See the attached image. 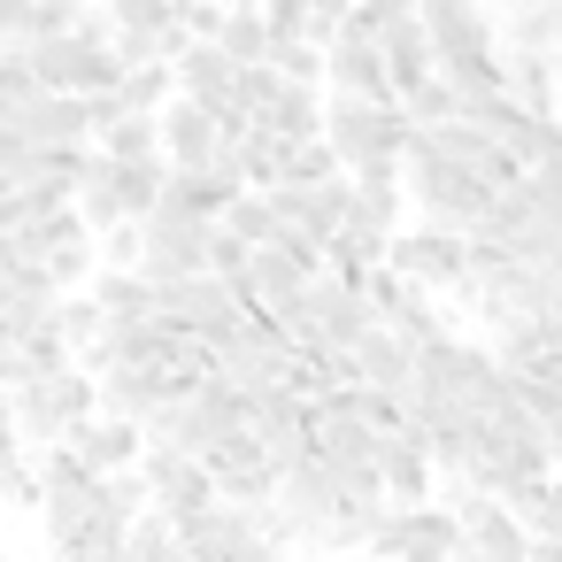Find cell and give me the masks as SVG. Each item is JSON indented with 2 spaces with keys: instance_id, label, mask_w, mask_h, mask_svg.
<instances>
[{
  "instance_id": "6da1fadb",
  "label": "cell",
  "mask_w": 562,
  "mask_h": 562,
  "mask_svg": "<svg viewBox=\"0 0 562 562\" xmlns=\"http://www.w3.org/2000/svg\"><path fill=\"white\" fill-rule=\"evenodd\" d=\"M324 139L339 147L347 178H355V170H378V162H401V170H408L416 124H408L401 101H355V93H331V101H324Z\"/></svg>"
},
{
  "instance_id": "7a4b0ae2",
  "label": "cell",
  "mask_w": 562,
  "mask_h": 562,
  "mask_svg": "<svg viewBox=\"0 0 562 562\" xmlns=\"http://www.w3.org/2000/svg\"><path fill=\"white\" fill-rule=\"evenodd\" d=\"M9 401H16V431H24V447L40 454V447H70L78 424L101 416V378H93L86 362H70V370H55V378H32V385L9 393Z\"/></svg>"
},
{
  "instance_id": "3957f363",
  "label": "cell",
  "mask_w": 562,
  "mask_h": 562,
  "mask_svg": "<svg viewBox=\"0 0 562 562\" xmlns=\"http://www.w3.org/2000/svg\"><path fill=\"white\" fill-rule=\"evenodd\" d=\"M170 193V162H109L93 155L86 186H78V216L93 224V239H109L116 224H147Z\"/></svg>"
},
{
  "instance_id": "277c9868",
  "label": "cell",
  "mask_w": 562,
  "mask_h": 562,
  "mask_svg": "<svg viewBox=\"0 0 562 562\" xmlns=\"http://www.w3.org/2000/svg\"><path fill=\"white\" fill-rule=\"evenodd\" d=\"M408 201H416V216L424 224H447V232H477L485 216H493V186L470 170V162H447V155H431L424 139L408 147Z\"/></svg>"
},
{
  "instance_id": "5b68a950",
  "label": "cell",
  "mask_w": 562,
  "mask_h": 562,
  "mask_svg": "<svg viewBox=\"0 0 562 562\" xmlns=\"http://www.w3.org/2000/svg\"><path fill=\"white\" fill-rule=\"evenodd\" d=\"M209 247H216V224L193 216V209H178V201H162L147 216V278H155V293L178 285V278H201L209 270Z\"/></svg>"
},
{
  "instance_id": "8992f818",
  "label": "cell",
  "mask_w": 562,
  "mask_h": 562,
  "mask_svg": "<svg viewBox=\"0 0 562 562\" xmlns=\"http://www.w3.org/2000/svg\"><path fill=\"white\" fill-rule=\"evenodd\" d=\"M385 24L370 16V9H355L347 16V32L324 47L331 55V93H355V101H401L393 93V63H385V40H378Z\"/></svg>"
},
{
  "instance_id": "52a82bcc",
  "label": "cell",
  "mask_w": 562,
  "mask_h": 562,
  "mask_svg": "<svg viewBox=\"0 0 562 562\" xmlns=\"http://www.w3.org/2000/svg\"><path fill=\"white\" fill-rule=\"evenodd\" d=\"M393 270L416 278L424 293H470V232L447 224H408L393 239Z\"/></svg>"
},
{
  "instance_id": "ba28073f",
  "label": "cell",
  "mask_w": 562,
  "mask_h": 562,
  "mask_svg": "<svg viewBox=\"0 0 562 562\" xmlns=\"http://www.w3.org/2000/svg\"><path fill=\"white\" fill-rule=\"evenodd\" d=\"M147 485H155V508L170 516V524H193V516H209L216 501H224V485H216V470L209 462H193V454H178V447H147Z\"/></svg>"
},
{
  "instance_id": "9c48e42d",
  "label": "cell",
  "mask_w": 562,
  "mask_h": 562,
  "mask_svg": "<svg viewBox=\"0 0 562 562\" xmlns=\"http://www.w3.org/2000/svg\"><path fill=\"white\" fill-rule=\"evenodd\" d=\"M447 508L462 516V547H470V554H485V562H539V547H531V531L508 516V501L454 485V493H447Z\"/></svg>"
},
{
  "instance_id": "30bf717a",
  "label": "cell",
  "mask_w": 562,
  "mask_h": 562,
  "mask_svg": "<svg viewBox=\"0 0 562 562\" xmlns=\"http://www.w3.org/2000/svg\"><path fill=\"white\" fill-rule=\"evenodd\" d=\"M216 378H232L239 393H270V385H293V347L278 339L270 316H255V331H239L224 355H216Z\"/></svg>"
},
{
  "instance_id": "8fae6325",
  "label": "cell",
  "mask_w": 562,
  "mask_h": 562,
  "mask_svg": "<svg viewBox=\"0 0 562 562\" xmlns=\"http://www.w3.org/2000/svg\"><path fill=\"white\" fill-rule=\"evenodd\" d=\"M16 132L32 147H101V101H86V93H40L16 116Z\"/></svg>"
},
{
  "instance_id": "7c38bea8",
  "label": "cell",
  "mask_w": 562,
  "mask_h": 562,
  "mask_svg": "<svg viewBox=\"0 0 562 562\" xmlns=\"http://www.w3.org/2000/svg\"><path fill=\"white\" fill-rule=\"evenodd\" d=\"M308 316H316V339L339 347V355H355V347L378 331L370 293H362V285H339V278H316V285H308Z\"/></svg>"
},
{
  "instance_id": "4fadbf2b",
  "label": "cell",
  "mask_w": 562,
  "mask_h": 562,
  "mask_svg": "<svg viewBox=\"0 0 562 562\" xmlns=\"http://www.w3.org/2000/svg\"><path fill=\"white\" fill-rule=\"evenodd\" d=\"M347 362H355V385H370V393H385V401H408V393H416V378H424L416 347H408L401 331H385V324H378Z\"/></svg>"
},
{
  "instance_id": "5bb4252c",
  "label": "cell",
  "mask_w": 562,
  "mask_h": 562,
  "mask_svg": "<svg viewBox=\"0 0 562 562\" xmlns=\"http://www.w3.org/2000/svg\"><path fill=\"white\" fill-rule=\"evenodd\" d=\"M162 139H170V170H224V155H232V132L201 101H178L162 116Z\"/></svg>"
},
{
  "instance_id": "9a60e30c",
  "label": "cell",
  "mask_w": 562,
  "mask_h": 562,
  "mask_svg": "<svg viewBox=\"0 0 562 562\" xmlns=\"http://www.w3.org/2000/svg\"><path fill=\"white\" fill-rule=\"evenodd\" d=\"M78 462L93 470V477H124V470H139L147 462V424H124V416H93V424H78Z\"/></svg>"
},
{
  "instance_id": "2e32d148",
  "label": "cell",
  "mask_w": 562,
  "mask_h": 562,
  "mask_svg": "<svg viewBox=\"0 0 562 562\" xmlns=\"http://www.w3.org/2000/svg\"><path fill=\"white\" fill-rule=\"evenodd\" d=\"M378 40H385V63H393V93H401V101H416V93H424V86L439 78V47H431V24H424V16H393V24H385Z\"/></svg>"
},
{
  "instance_id": "e0dca14e",
  "label": "cell",
  "mask_w": 562,
  "mask_h": 562,
  "mask_svg": "<svg viewBox=\"0 0 562 562\" xmlns=\"http://www.w3.org/2000/svg\"><path fill=\"white\" fill-rule=\"evenodd\" d=\"M431 454H424V439H408V431H385V447H378V485H385V501L393 508H424L431 501Z\"/></svg>"
},
{
  "instance_id": "ac0fdd59",
  "label": "cell",
  "mask_w": 562,
  "mask_h": 562,
  "mask_svg": "<svg viewBox=\"0 0 562 562\" xmlns=\"http://www.w3.org/2000/svg\"><path fill=\"white\" fill-rule=\"evenodd\" d=\"M101 155H109V162H170L162 116H124L116 93H109V101H101Z\"/></svg>"
},
{
  "instance_id": "d6986e66",
  "label": "cell",
  "mask_w": 562,
  "mask_h": 562,
  "mask_svg": "<svg viewBox=\"0 0 562 562\" xmlns=\"http://www.w3.org/2000/svg\"><path fill=\"white\" fill-rule=\"evenodd\" d=\"M308 285H316V270H308L293 247H262V255H255V308H262V316L308 301Z\"/></svg>"
},
{
  "instance_id": "ffe728a7",
  "label": "cell",
  "mask_w": 562,
  "mask_h": 562,
  "mask_svg": "<svg viewBox=\"0 0 562 562\" xmlns=\"http://www.w3.org/2000/svg\"><path fill=\"white\" fill-rule=\"evenodd\" d=\"M508 516L531 531V547H562V470L524 477V485L508 493Z\"/></svg>"
},
{
  "instance_id": "44dd1931",
  "label": "cell",
  "mask_w": 562,
  "mask_h": 562,
  "mask_svg": "<svg viewBox=\"0 0 562 562\" xmlns=\"http://www.w3.org/2000/svg\"><path fill=\"white\" fill-rule=\"evenodd\" d=\"M232 162H239V178H247L255 193H278L285 170H293V139H278L270 124H255L247 139H232Z\"/></svg>"
},
{
  "instance_id": "7402d4cb",
  "label": "cell",
  "mask_w": 562,
  "mask_h": 562,
  "mask_svg": "<svg viewBox=\"0 0 562 562\" xmlns=\"http://www.w3.org/2000/svg\"><path fill=\"white\" fill-rule=\"evenodd\" d=\"M186 101V86H178V63H139L124 86H116V109L124 116H170Z\"/></svg>"
},
{
  "instance_id": "603a6c76",
  "label": "cell",
  "mask_w": 562,
  "mask_h": 562,
  "mask_svg": "<svg viewBox=\"0 0 562 562\" xmlns=\"http://www.w3.org/2000/svg\"><path fill=\"white\" fill-rule=\"evenodd\" d=\"M216 47H224L239 70H262V63H278V32H270V16H262V9H239V0H232V16H224Z\"/></svg>"
},
{
  "instance_id": "cb8c5ba5",
  "label": "cell",
  "mask_w": 562,
  "mask_h": 562,
  "mask_svg": "<svg viewBox=\"0 0 562 562\" xmlns=\"http://www.w3.org/2000/svg\"><path fill=\"white\" fill-rule=\"evenodd\" d=\"M278 139H293V147H308V139H324V101H316V86H293L285 78V93L270 101V116H262Z\"/></svg>"
},
{
  "instance_id": "d4e9b609",
  "label": "cell",
  "mask_w": 562,
  "mask_h": 562,
  "mask_svg": "<svg viewBox=\"0 0 562 562\" xmlns=\"http://www.w3.org/2000/svg\"><path fill=\"white\" fill-rule=\"evenodd\" d=\"M224 232H239L247 247H285V216H278L270 193H239L232 216H224Z\"/></svg>"
},
{
  "instance_id": "484cf974",
  "label": "cell",
  "mask_w": 562,
  "mask_h": 562,
  "mask_svg": "<svg viewBox=\"0 0 562 562\" xmlns=\"http://www.w3.org/2000/svg\"><path fill=\"white\" fill-rule=\"evenodd\" d=\"M132 562H193V547H186V531H178L162 508H147V516L132 524Z\"/></svg>"
},
{
  "instance_id": "4316f807",
  "label": "cell",
  "mask_w": 562,
  "mask_h": 562,
  "mask_svg": "<svg viewBox=\"0 0 562 562\" xmlns=\"http://www.w3.org/2000/svg\"><path fill=\"white\" fill-rule=\"evenodd\" d=\"M401 109H408V124H416V132H439V124H454V116H462V93H454L447 78H431V86H424L416 101H401Z\"/></svg>"
},
{
  "instance_id": "83f0119b",
  "label": "cell",
  "mask_w": 562,
  "mask_h": 562,
  "mask_svg": "<svg viewBox=\"0 0 562 562\" xmlns=\"http://www.w3.org/2000/svg\"><path fill=\"white\" fill-rule=\"evenodd\" d=\"M331 178H347V162H339V147H331V139H308V147H293V170H285V186H331Z\"/></svg>"
},
{
  "instance_id": "f1b7e54d",
  "label": "cell",
  "mask_w": 562,
  "mask_h": 562,
  "mask_svg": "<svg viewBox=\"0 0 562 562\" xmlns=\"http://www.w3.org/2000/svg\"><path fill=\"white\" fill-rule=\"evenodd\" d=\"M101 262H109V270H147V224H116V232L101 239Z\"/></svg>"
},
{
  "instance_id": "f546056e",
  "label": "cell",
  "mask_w": 562,
  "mask_h": 562,
  "mask_svg": "<svg viewBox=\"0 0 562 562\" xmlns=\"http://www.w3.org/2000/svg\"><path fill=\"white\" fill-rule=\"evenodd\" d=\"M531 201H539V209H547V216H554V224H562V155H554V162H539V170H531Z\"/></svg>"
},
{
  "instance_id": "4dcf8cb0",
  "label": "cell",
  "mask_w": 562,
  "mask_h": 562,
  "mask_svg": "<svg viewBox=\"0 0 562 562\" xmlns=\"http://www.w3.org/2000/svg\"><path fill=\"white\" fill-rule=\"evenodd\" d=\"M355 9H370L378 24H393V16H424V0H355Z\"/></svg>"
},
{
  "instance_id": "1f68e13d",
  "label": "cell",
  "mask_w": 562,
  "mask_h": 562,
  "mask_svg": "<svg viewBox=\"0 0 562 562\" xmlns=\"http://www.w3.org/2000/svg\"><path fill=\"white\" fill-rule=\"evenodd\" d=\"M16 447H24V431H16V401L0 393V454H16Z\"/></svg>"
},
{
  "instance_id": "d6a6232c",
  "label": "cell",
  "mask_w": 562,
  "mask_h": 562,
  "mask_svg": "<svg viewBox=\"0 0 562 562\" xmlns=\"http://www.w3.org/2000/svg\"><path fill=\"white\" fill-rule=\"evenodd\" d=\"M9 293H16V270H9V262H0V308H9Z\"/></svg>"
},
{
  "instance_id": "836d02e7",
  "label": "cell",
  "mask_w": 562,
  "mask_h": 562,
  "mask_svg": "<svg viewBox=\"0 0 562 562\" xmlns=\"http://www.w3.org/2000/svg\"><path fill=\"white\" fill-rule=\"evenodd\" d=\"M316 562H347V554H316Z\"/></svg>"
},
{
  "instance_id": "e575fe53",
  "label": "cell",
  "mask_w": 562,
  "mask_h": 562,
  "mask_svg": "<svg viewBox=\"0 0 562 562\" xmlns=\"http://www.w3.org/2000/svg\"><path fill=\"white\" fill-rule=\"evenodd\" d=\"M347 562H378V554H347Z\"/></svg>"
},
{
  "instance_id": "d590c367",
  "label": "cell",
  "mask_w": 562,
  "mask_h": 562,
  "mask_svg": "<svg viewBox=\"0 0 562 562\" xmlns=\"http://www.w3.org/2000/svg\"><path fill=\"white\" fill-rule=\"evenodd\" d=\"M554 78H562V63H554Z\"/></svg>"
}]
</instances>
